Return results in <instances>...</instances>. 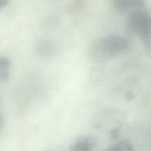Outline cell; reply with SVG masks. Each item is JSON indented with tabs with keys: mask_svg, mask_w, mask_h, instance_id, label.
Masks as SVG:
<instances>
[{
	"mask_svg": "<svg viewBox=\"0 0 151 151\" xmlns=\"http://www.w3.org/2000/svg\"><path fill=\"white\" fill-rule=\"evenodd\" d=\"M113 9L120 14L130 13L138 9L145 8V0H112Z\"/></svg>",
	"mask_w": 151,
	"mask_h": 151,
	"instance_id": "3",
	"label": "cell"
},
{
	"mask_svg": "<svg viewBox=\"0 0 151 151\" xmlns=\"http://www.w3.org/2000/svg\"><path fill=\"white\" fill-rule=\"evenodd\" d=\"M11 63L9 58L1 56L0 58V80L6 81L8 80Z\"/></svg>",
	"mask_w": 151,
	"mask_h": 151,
	"instance_id": "5",
	"label": "cell"
},
{
	"mask_svg": "<svg viewBox=\"0 0 151 151\" xmlns=\"http://www.w3.org/2000/svg\"><path fill=\"white\" fill-rule=\"evenodd\" d=\"M97 145L96 139L90 135L82 136L77 139L70 146V150L74 151L93 150Z\"/></svg>",
	"mask_w": 151,
	"mask_h": 151,
	"instance_id": "4",
	"label": "cell"
},
{
	"mask_svg": "<svg viewBox=\"0 0 151 151\" xmlns=\"http://www.w3.org/2000/svg\"><path fill=\"white\" fill-rule=\"evenodd\" d=\"M127 39L118 34H109L97 40L90 50V58L96 61H103L124 53L127 49Z\"/></svg>",
	"mask_w": 151,
	"mask_h": 151,
	"instance_id": "1",
	"label": "cell"
},
{
	"mask_svg": "<svg viewBox=\"0 0 151 151\" xmlns=\"http://www.w3.org/2000/svg\"><path fill=\"white\" fill-rule=\"evenodd\" d=\"M127 26L131 32L141 37L151 26V14L145 8L133 11L129 13Z\"/></svg>",
	"mask_w": 151,
	"mask_h": 151,
	"instance_id": "2",
	"label": "cell"
},
{
	"mask_svg": "<svg viewBox=\"0 0 151 151\" xmlns=\"http://www.w3.org/2000/svg\"><path fill=\"white\" fill-rule=\"evenodd\" d=\"M9 4V0H0V8L2 9L6 6Z\"/></svg>",
	"mask_w": 151,
	"mask_h": 151,
	"instance_id": "8",
	"label": "cell"
},
{
	"mask_svg": "<svg viewBox=\"0 0 151 151\" xmlns=\"http://www.w3.org/2000/svg\"><path fill=\"white\" fill-rule=\"evenodd\" d=\"M140 38L146 51L151 55V26Z\"/></svg>",
	"mask_w": 151,
	"mask_h": 151,
	"instance_id": "7",
	"label": "cell"
},
{
	"mask_svg": "<svg viewBox=\"0 0 151 151\" xmlns=\"http://www.w3.org/2000/svg\"><path fill=\"white\" fill-rule=\"evenodd\" d=\"M133 150V145L127 140L119 142L110 145L106 149V150L109 151H132Z\"/></svg>",
	"mask_w": 151,
	"mask_h": 151,
	"instance_id": "6",
	"label": "cell"
}]
</instances>
